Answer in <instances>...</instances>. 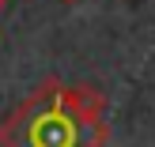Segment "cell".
<instances>
[{
  "label": "cell",
  "instance_id": "1",
  "mask_svg": "<svg viewBox=\"0 0 155 147\" xmlns=\"http://www.w3.org/2000/svg\"><path fill=\"white\" fill-rule=\"evenodd\" d=\"M106 136V94L95 83L45 79L0 121V147H102Z\"/></svg>",
  "mask_w": 155,
  "mask_h": 147
},
{
  "label": "cell",
  "instance_id": "2",
  "mask_svg": "<svg viewBox=\"0 0 155 147\" xmlns=\"http://www.w3.org/2000/svg\"><path fill=\"white\" fill-rule=\"evenodd\" d=\"M61 4H80V0H61Z\"/></svg>",
  "mask_w": 155,
  "mask_h": 147
},
{
  "label": "cell",
  "instance_id": "3",
  "mask_svg": "<svg viewBox=\"0 0 155 147\" xmlns=\"http://www.w3.org/2000/svg\"><path fill=\"white\" fill-rule=\"evenodd\" d=\"M0 11H4V0H0Z\"/></svg>",
  "mask_w": 155,
  "mask_h": 147
}]
</instances>
